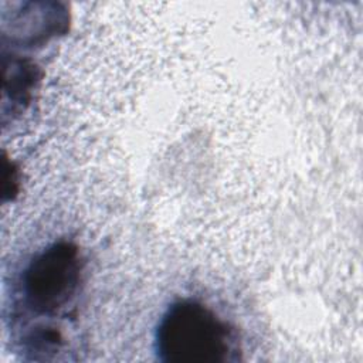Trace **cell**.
<instances>
[{
  "label": "cell",
  "instance_id": "6da1fadb",
  "mask_svg": "<svg viewBox=\"0 0 363 363\" xmlns=\"http://www.w3.org/2000/svg\"><path fill=\"white\" fill-rule=\"evenodd\" d=\"M155 350L164 363H235L241 349L235 329L194 299L173 302L162 315Z\"/></svg>",
  "mask_w": 363,
  "mask_h": 363
},
{
  "label": "cell",
  "instance_id": "7a4b0ae2",
  "mask_svg": "<svg viewBox=\"0 0 363 363\" xmlns=\"http://www.w3.org/2000/svg\"><path fill=\"white\" fill-rule=\"evenodd\" d=\"M79 250L58 241L40 251L23 274L24 305L41 316L64 315L74 303L81 284Z\"/></svg>",
  "mask_w": 363,
  "mask_h": 363
}]
</instances>
